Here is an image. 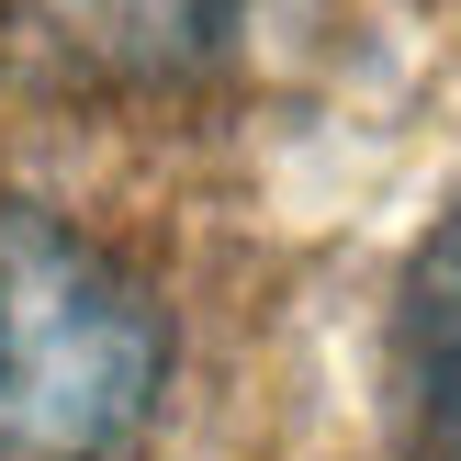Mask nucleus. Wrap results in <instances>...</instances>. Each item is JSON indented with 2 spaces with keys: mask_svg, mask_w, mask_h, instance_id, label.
Listing matches in <instances>:
<instances>
[{
  "mask_svg": "<svg viewBox=\"0 0 461 461\" xmlns=\"http://www.w3.org/2000/svg\"><path fill=\"white\" fill-rule=\"evenodd\" d=\"M23 12L113 79H192L237 34V0H23Z\"/></svg>",
  "mask_w": 461,
  "mask_h": 461,
  "instance_id": "obj_3",
  "label": "nucleus"
},
{
  "mask_svg": "<svg viewBox=\"0 0 461 461\" xmlns=\"http://www.w3.org/2000/svg\"><path fill=\"white\" fill-rule=\"evenodd\" d=\"M383 417L405 461H461V192L417 237L383 315Z\"/></svg>",
  "mask_w": 461,
  "mask_h": 461,
  "instance_id": "obj_2",
  "label": "nucleus"
},
{
  "mask_svg": "<svg viewBox=\"0 0 461 461\" xmlns=\"http://www.w3.org/2000/svg\"><path fill=\"white\" fill-rule=\"evenodd\" d=\"M169 327L90 237L0 203V461H113L158 417Z\"/></svg>",
  "mask_w": 461,
  "mask_h": 461,
  "instance_id": "obj_1",
  "label": "nucleus"
}]
</instances>
